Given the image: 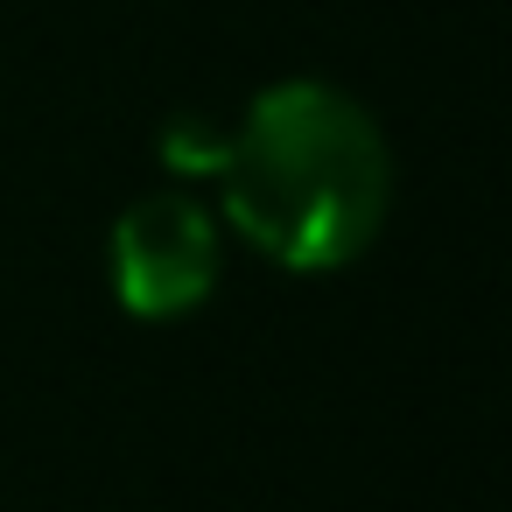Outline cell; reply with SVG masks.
I'll return each instance as SVG.
<instances>
[{"instance_id": "cell-3", "label": "cell", "mask_w": 512, "mask_h": 512, "mask_svg": "<svg viewBox=\"0 0 512 512\" xmlns=\"http://www.w3.org/2000/svg\"><path fill=\"white\" fill-rule=\"evenodd\" d=\"M162 155H169L176 169H190V176H218V162H225V127H211V120H176V127L162 134Z\"/></svg>"}, {"instance_id": "cell-2", "label": "cell", "mask_w": 512, "mask_h": 512, "mask_svg": "<svg viewBox=\"0 0 512 512\" xmlns=\"http://www.w3.org/2000/svg\"><path fill=\"white\" fill-rule=\"evenodd\" d=\"M218 260H225V232L183 190H155V197L127 204L106 239L113 295L127 316H148V323L190 316L218 288Z\"/></svg>"}, {"instance_id": "cell-1", "label": "cell", "mask_w": 512, "mask_h": 512, "mask_svg": "<svg viewBox=\"0 0 512 512\" xmlns=\"http://www.w3.org/2000/svg\"><path fill=\"white\" fill-rule=\"evenodd\" d=\"M232 232L288 274L351 267L393 204V155L379 120L323 78L267 85L218 162Z\"/></svg>"}]
</instances>
